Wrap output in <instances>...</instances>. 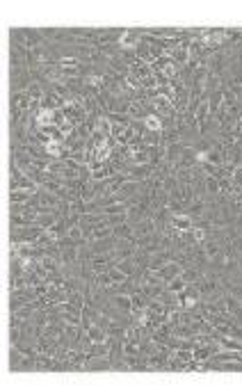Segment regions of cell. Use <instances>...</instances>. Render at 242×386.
<instances>
[{
	"label": "cell",
	"instance_id": "1",
	"mask_svg": "<svg viewBox=\"0 0 242 386\" xmlns=\"http://www.w3.org/2000/svg\"><path fill=\"white\" fill-rule=\"evenodd\" d=\"M32 76H30V66H18V69H9V85H12V94L16 92H28L32 85Z\"/></svg>",
	"mask_w": 242,
	"mask_h": 386
},
{
	"label": "cell",
	"instance_id": "2",
	"mask_svg": "<svg viewBox=\"0 0 242 386\" xmlns=\"http://www.w3.org/2000/svg\"><path fill=\"white\" fill-rule=\"evenodd\" d=\"M46 229H41V226L32 224V226H21V229H12V233H9V240L12 242H18V245H23V242H37L41 233H44Z\"/></svg>",
	"mask_w": 242,
	"mask_h": 386
},
{
	"label": "cell",
	"instance_id": "3",
	"mask_svg": "<svg viewBox=\"0 0 242 386\" xmlns=\"http://www.w3.org/2000/svg\"><path fill=\"white\" fill-rule=\"evenodd\" d=\"M9 187H12V190H32V192H37V190H39V185L34 183L32 178L25 176L23 171H21V169L14 165V162H12V176H9Z\"/></svg>",
	"mask_w": 242,
	"mask_h": 386
},
{
	"label": "cell",
	"instance_id": "4",
	"mask_svg": "<svg viewBox=\"0 0 242 386\" xmlns=\"http://www.w3.org/2000/svg\"><path fill=\"white\" fill-rule=\"evenodd\" d=\"M142 37H144V28H133V30H126L123 37H121V46H123V48H133V50H135V46L142 41Z\"/></svg>",
	"mask_w": 242,
	"mask_h": 386
},
{
	"label": "cell",
	"instance_id": "5",
	"mask_svg": "<svg viewBox=\"0 0 242 386\" xmlns=\"http://www.w3.org/2000/svg\"><path fill=\"white\" fill-rule=\"evenodd\" d=\"M169 224L176 229V231H190L194 229V219L187 215V213H171Z\"/></svg>",
	"mask_w": 242,
	"mask_h": 386
},
{
	"label": "cell",
	"instance_id": "6",
	"mask_svg": "<svg viewBox=\"0 0 242 386\" xmlns=\"http://www.w3.org/2000/svg\"><path fill=\"white\" fill-rule=\"evenodd\" d=\"M155 272H158V274H160V277H162V279H165V281L169 283L171 279H176L178 274L183 272V267L178 265L176 261H169V263H165V265H162L160 270H155Z\"/></svg>",
	"mask_w": 242,
	"mask_h": 386
},
{
	"label": "cell",
	"instance_id": "7",
	"mask_svg": "<svg viewBox=\"0 0 242 386\" xmlns=\"http://www.w3.org/2000/svg\"><path fill=\"white\" fill-rule=\"evenodd\" d=\"M44 44H46V41H44V37H41V30L25 28V46H28V50L39 48V46H44Z\"/></svg>",
	"mask_w": 242,
	"mask_h": 386
},
{
	"label": "cell",
	"instance_id": "8",
	"mask_svg": "<svg viewBox=\"0 0 242 386\" xmlns=\"http://www.w3.org/2000/svg\"><path fill=\"white\" fill-rule=\"evenodd\" d=\"M12 108H21V110H28L30 112V108H32V98L28 92H16V94H12Z\"/></svg>",
	"mask_w": 242,
	"mask_h": 386
},
{
	"label": "cell",
	"instance_id": "9",
	"mask_svg": "<svg viewBox=\"0 0 242 386\" xmlns=\"http://www.w3.org/2000/svg\"><path fill=\"white\" fill-rule=\"evenodd\" d=\"M155 231V222H153V217H146V219H142L137 226H135V238H144V235H151Z\"/></svg>",
	"mask_w": 242,
	"mask_h": 386
},
{
	"label": "cell",
	"instance_id": "10",
	"mask_svg": "<svg viewBox=\"0 0 242 386\" xmlns=\"http://www.w3.org/2000/svg\"><path fill=\"white\" fill-rule=\"evenodd\" d=\"M110 302H112L117 309H121V311H133V299H130V295H123V293H117V295H112L110 297Z\"/></svg>",
	"mask_w": 242,
	"mask_h": 386
},
{
	"label": "cell",
	"instance_id": "11",
	"mask_svg": "<svg viewBox=\"0 0 242 386\" xmlns=\"http://www.w3.org/2000/svg\"><path fill=\"white\" fill-rule=\"evenodd\" d=\"M183 151H185V144H181V142H176V144H169L167 149H165V160H167V162H174V165H176Z\"/></svg>",
	"mask_w": 242,
	"mask_h": 386
},
{
	"label": "cell",
	"instance_id": "12",
	"mask_svg": "<svg viewBox=\"0 0 242 386\" xmlns=\"http://www.w3.org/2000/svg\"><path fill=\"white\" fill-rule=\"evenodd\" d=\"M32 190H12L9 194V203H30L32 199Z\"/></svg>",
	"mask_w": 242,
	"mask_h": 386
},
{
	"label": "cell",
	"instance_id": "13",
	"mask_svg": "<svg viewBox=\"0 0 242 386\" xmlns=\"http://www.w3.org/2000/svg\"><path fill=\"white\" fill-rule=\"evenodd\" d=\"M48 233L53 235L55 240H60V238H64V235L69 233V224H66V219H64V217H62V219H57L55 224H53V226L48 229Z\"/></svg>",
	"mask_w": 242,
	"mask_h": 386
},
{
	"label": "cell",
	"instance_id": "14",
	"mask_svg": "<svg viewBox=\"0 0 242 386\" xmlns=\"http://www.w3.org/2000/svg\"><path fill=\"white\" fill-rule=\"evenodd\" d=\"M217 89H222V80H219V76H215V73L208 71L206 80H203V92H206V94H212V92H217Z\"/></svg>",
	"mask_w": 242,
	"mask_h": 386
},
{
	"label": "cell",
	"instance_id": "15",
	"mask_svg": "<svg viewBox=\"0 0 242 386\" xmlns=\"http://www.w3.org/2000/svg\"><path fill=\"white\" fill-rule=\"evenodd\" d=\"M57 219H60V217H57L55 213H39V215H37V219H34V224L48 231V229H50L53 224H55Z\"/></svg>",
	"mask_w": 242,
	"mask_h": 386
},
{
	"label": "cell",
	"instance_id": "16",
	"mask_svg": "<svg viewBox=\"0 0 242 386\" xmlns=\"http://www.w3.org/2000/svg\"><path fill=\"white\" fill-rule=\"evenodd\" d=\"M117 267H119L121 272L126 274V277H133V274L139 270L137 263H135V258H123V261H119V263H117Z\"/></svg>",
	"mask_w": 242,
	"mask_h": 386
},
{
	"label": "cell",
	"instance_id": "17",
	"mask_svg": "<svg viewBox=\"0 0 242 386\" xmlns=\"http://www.w3.org/2000/svg\"><path fill=\"white\" fill-rule=\"evenodd\" d=\"M224 306H226V311H228V313L235 315V313H238V311L242 309V302H240L238 297H235V295H231V293H226V295H224Z\"/></svg>",
	"mask_w": 242,
	"mask_h": 386
},
{
	"label": "cell",
	"instance_id": "18",
	"mask_svg": "<svg viewBox=\"0 0 242 386\" xmlns=\"http://www.w3.org/2000/svg\"><path fill=\"white\" fill-rule=\"evenodd\" d=\"M87 334H89V338L94 340V343H101V340H107V331L103 329V327H98V324H91L87 329Z\"/></svg>",
	"mask_w": 242,
	"mask_h": 386
},
{
	"label": "cell",
	"instance_id": "19",
	"mask_svg": "<svg viewBox=\"0 0 242 386\" xmlns=\"http://www.w3.org/2000/svg\"><path fill=\"white\" fill-rule=\"evenodd\" d=\"M181 277L185 279V283H197L199 279H201L203 274L197 270V267H183V272H181Z\"/></svg>",
	"mask_w": 242,
	"mask_h": 386
},
{
	"label": "cell",
	"instance_id": "20",
	"mask_svg": "<svg viewBox=\"0 0 242 386\" xmlns=\"http://www.w3.org/2000/svg\"><path fill=\"white\" fill-rule=\"evenodd\" d=\"M144 126H146V130H162V119L158 114H149L144 119Z\"/></svg>",
	"mask_w": 242,
	"mask_h": 386
},
{
	"label": "cell",
	"instance_id": "21",
	"mask_svg": "<svg viewBox=\"0 0 242 386\" xmlns=\"http://www.w3.org/2000/svg\"><path fill=\"white\" fill-rule=\"evenodd\" d=\"M185 286H187V283H185V279H183L181 274H178L176 279H171V281L167 283V288H169L171 293H176V295L181 293V290H185Z\"/></svg>",
	"mask_w": 242,
	"mask_h": 386
},
{
	"label": "cell",
	"instance_id": "22",
	"mask_svg": "<svg viewBox=\"0 0 242 386\" xmlns=\"http://www.w3.org/2000/svg\"><path fill=\"white\" fill-rule=\"evenodd\" d=\"M94 283H96L98 288H110V286H112V279H110L107 272H101V274H94Z\"/></svg>",
	"mask_w": 242,
	"mask_h": 386
},
{
	"label": "cell",
	"instance_id": "23",
	"mask_svg": "<svg viewBox=\"0 0 242 386\" xmlns=\"http://www.w3.org/2000/svg\"><path fill=\"white\" fill-rule=\"evenodd\" d=\"M210 117V110H208V103H201L199 105V110H197V114H194V119H197V126H201L203 121Z\"/></svg>",
	"mask_w": 242,
	"mask_h": 386
},
{
	"label": "cell",
	"instance_id": "24",
	"mask_svg": "<svg viewBox=\"0 0 242 386\" xmlns=\"http://www.w3.org/2000/svg\"><path fill=\"white\" fill-rule=\"evenodd\" d=\"M107 274H110V279H112V283H123L126 279H128V277H126V274L121 272V270H119L117 265L110 267V270H107Z\"/></svg>",
	"mask_w": 242,
	"mask_h": 386
},
{
	"label": "cell",
	"instance_id": "25",
	"mask_svg": "<svg viewBox=\"0 0 242 386\" xmlns=\"http://www.w3.org/2000/svg\"><path fill=\"white\" fill-rule=\"evenodd\" d=\"M206 192H208V194H219V181L215 176H206Z\"/></svg>",
	"mask_w": 242,
	"mask_h": 386
},
{
	"label": "cell",
	"instance_id": "26",
	"mask_svg": "<svg viewBox=\"0 0 242 386\" xmlns=\"http://www.w3.org/2000/svg\"><path fill=\"white\" fill-rule=\"evenodd\" d=\"M107 222H110V226L123 224V222H128V213H117V215H107Z\"/></svg>",
	"mask_w": 242,
	"mask_h": 386
},
{
	"label": "cell",
	"instance_id": "27",
	"mask_svg": "<svg viewBox=\"0 0 242 386\" xmlns=\"http://www.w3.org/2000/svg\"><path fill=\"white\" fill-rule=\"evenodd\" d=\"M231 181H233L235 187H242V165H238V167L233 169V176H231Z\"/></svg>",
	"mask_w": 242,
	"mask_h": 386
},
{
	"label": "cell",
	"instance_id": "28",
	"mask_svg": "<svg viewBox=\"0 0 242 386\" xmlns=\"http://www.w3.org/2000/svg\"><path fill=\"white\" fill-rule=\"evenodd\" d=\"M233 247H235V251H238V254H242V233L233 240Z\"/></svg>",
	"mask_w": 242,
	"mask_h": 386
},
{
	"label": "cell",
	"instance_id": "29",
	"mask_svg": "<svg viewBox=\"0 0 242 386\" xmlns=\"http://www.w3.org/2000/svg\"><path fill=\"white\" fill-rule=\"evenodd\" d=\"M233 318H235V324H240V327H242V309H240V311H238V313L233 315Z\"/></svg>",
	"mask_w": 242,
	"mask_h": 386
},
{
	"label": "cell",
	"instance_id": "30",
	"mask_svg": "<svg viewBox=\"0 0 242 386\" xmlns=\"http://www.w3.org/2000/svg\"><path fill=\"white\" fill-rule=\"evenodd\" d=\"M238 267H240V270H242V254H240V256H238Z\"/></svg>",
	"mask_w": 242,
	"mask_h": 386
}]
</instances>
